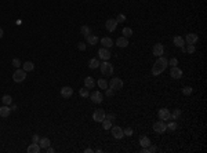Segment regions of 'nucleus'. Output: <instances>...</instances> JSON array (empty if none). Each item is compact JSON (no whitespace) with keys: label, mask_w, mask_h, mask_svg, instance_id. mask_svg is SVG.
<instances>
[{"label":"nucleus","mask_w":207,"mask_h":153,"mask_svg":"<svg viewBox=\"0 0 207 153\" xmlns=\"http://www.w3.org/2000/svg\"><path fill=\"white\" fill-rule=\"evenodd\" d=\"M167 65H168V61H167L166 58L157 57L155 65H153V68H152V74H153V76H159V74H161L164 70H166Z\"/></svg>","instance_id":"obj_1"},{"label":"nucleus","mask_w":207,"mask_h":153,"mask_svg":"<svg viewBox=\"0 0 207 153\" xmlns=\"http://www.w3.org/2000/svg\"><path fill=\"white\" fill-rule=\"evenodd\" d=\"M99 69H101V73L104 76H112L113 74V66L108 61H104L102 63H99Z\"/></svg>","instance_id":"obj_2"},{"label":"nucleus","mask_w":207,"mask_h":153,"mask_svg":"<svg viewBox=\"0 0 207 153\" xmlns=\"http://www.w3.org/2000/svg\"><path fill=\"white\" fill-rule=\"evenodd\" d=\"M25 79H26V72H25L23 69L18 68L17 70L12 73V80H14L15 83H22Z\"/></svg>","instance_id":"obj_3"},{"label":"nucleus","mask_w":207,"mask_h":153,"mask_svg":"<svg viewBox=\"0 0 207 153\" xmlns=\"http://www.w3.org/2000/svg\"><path fill=\"white\" fill-rule=\"evenodd\" d=\"M110 134H112V136L116 138V139H121V138L124 136V131H123V128L119 127V125H112V127H110Z\"/></svg>","instance_id":"obj_4"},{"label":"nucleus","mask_w":207,"mask_h":153,"mask_svg":"<svg viewBox=\"0 0 207 153\" xmlns=\"http://www.w3.org/2000/svg\"><path fill=\"white\" fill-rule=\"evenodd\" d=\"M109 84V87L110 88H113L115 91H119V90H121L123 88V80L121 79H119V77H113V79H110V81L108 83Z\"/></svg>","instance_id":"obj_5"},{"label":"nucleus","mask_w":207,"mask_h":153,"mask_svg":"<svg viewBox=\"0 0 207 153\" xmlns=\"http://www.w3.org/2000/svg\"><path fill=\"white\" fill-rule=\"evenodd\" d=\"M90 98H91V101L94 102V103H101V102L104 101V95L99 90L90 92Z\"/></svg>","instance_id":"obj_6"},{"label":"nucleus","mask_w":207,"mask_h":153,"mask_svg":"<svg viewBox=\"0 0 207 153\" xmlns=\"http://www.w3.org/2000/svg\"><path fill=\"white\" fill-rule=\"evenodd\" d=\"M157 117H159V120H161V121H168V120H170V110L166 108L159 109Z\"/></svg>","instance_id":"obj_7"},{"label":"nucleus","mask_w":207,"mask_h":153,"mask_svg":"<svg viewBox=\"0 0 207 153\" xmlns=\"http://www.w3.org/2000/svg\"><path fill=\"white\" fill-rule=\"evenodd\" d=\"M167 127H166V123L164 121H156L155 124H153V131L157 132V134H163V132H166Z\"/></svg>","instance_id":"obj_8"},{"label":"nucleus","mask_w":207,"mask_h":153,"mask_svg":"<svg viewBox=\"0 0 207 153\" xmlns=\"http://www.w3.org/2000/svg\"><path fill=\"white\" fill-rule=\"evenodd\" d=\"M98 55H99V58H101L102 61H109L110 59V50L109 48L102 47V48L98 50Z\"/></svg>","instance_id":"obj_9"},{"label":"nucleus","mask_w":207,"mask_h":153,"mask_svg":"<svg viewBox=\"0 0 207 153\" xmlns=\"http://www.w3.org/2000/svg\"><path fill=\"white\" fill-rule=\"evenodd\" d=\"M105 110H102V109H97L94 113H92V120L94 121H97V123H101L104 119H105Z\"/></svg>","instance_id":"obj_10"},{"label":"nucleus","mask_w":207,"mask_h":153,"mask_svg":"<svg viewBox=\"0 0 207 153\" xmlns=\"http://www.w3.org/2000/svg\"><path fill=\"white\" fill-rule=\"evenodd\" d=\"M185 44H196L199 41V36L196 33H188L185 36Z\"/></svg>","instance_id":"obj_11"},{"label":"nucleus","mask_w":207,"mask_h":153,"mask_svg":"<svg viewBox=\"0 0 207 153\" xmlns=\"http://www.w3.org/2000/svg\"><path fill=\"white\" fill-rule=\"evenodd\" d=\"M170 76L173 79H181L182 77V70L178 68V66H171L170 69Z\"/></svg>","instance_id":"obj_12"},{"label":"nucleus","mask_w":207,"mask_h":153,"mask_svg":"<svg viewBox=\"0 0 207 153\" xmlns=\"http://www.w3.org/2000/svg\"><path fill=\"white\" fill-rule=\"evenodd\" d=\"M105 28H106V30H108V32H113V30L117 28V22H116V19H113V18H109V19L105 22Z\"/></svg>","instance_id":"obj_13"},{"label":"nucleus","mask_w":207,"mask_h":153,"mask_svg":"<svg viewBox=\"0 0 207 153\" xmlns=\"http://www.w3.org/2000/svg\"><path fill=\"white\" fill-rule=\"evenodd\" d=\"M61 95H62V98H70V96L73 95V88L72 87H69V85H65V87H62L61 88Z\"/></svg>","instance_id":"obj_14"},{"label":"nucleus","mask_w":207,"mask_h":153,"mask_svg":"<svg viewBox=\"0 0 207 153\" xmlns=\"http://www.w3.org/2000/svg\"><path fill=\"white\" fill-rule=\"evenodd\" d=\"M152 52H153V55H156V57H161V55H163V52H164V47H163V44H161V43L155 44L153 45Z\"/></svg>","instance_id":"obj_15"},{"label":"nucleus","mask_w":207,"mask_h":153,"mask_svg":"<svg viewBox=\"0 0 207 153\" xmlns=\"http://www.w3.org/2000/svg\"><path fill=\"white\" fill-rule=\"evenodd\" d=\"M10 113H11V108H8V105H4V106L0 108V117L6 119V117L10 116Z\"/></svg>","instance_id":"obj_16"},{"label":"nucleus","mask_w":207,"mask_h":153,"mask_svg":"<svg viewBox=\"0 0 207 153\" xmlns=\"http://www.w3.org/2000/svg\"><path fill=\"white\" fill-rule=\"evenodd\" d=\"M101 44H102V47H105V48H112L113 40L110 39V37H108V36H105V37L101 39Z\"/></svg>","instance_id":"obj_17"},{"label":"nucleus","mask_w":207,"mask_h":153,"mask_svg":"<svg viewBox=\"0 0 207 153\" xmlns=\"http://www.w3.org/2000/svg\"><path fill=\"white\" fill-rule=\"evenodd\" d=\"M50 145H51V141H50L48 138H40V141H39V146H40L41 150H46Z\"/></svg>","instance_id":"obj_18"},{"label":"nucleus","mask_w":207,"mask_h":153,"mask_svg":"<svg viewBox=\"0 0 207 153\" xmlns=\"http://www.w3.org/2000/svg\"><path fill=\"white\" fill-rule=\"evenodd\" d=\"M40 150L41 149H40V146H39V143H33V142H32V143L28 146V149H26V152L28 153H39Z\"/></svg>","instance_id":"obj_19"},{"label":"nucleus","mask_w":207,"mask_h":153,"mask_svg":"<svg viewBox=\"0 0 207 153\" xmlns=\"http://www.w3.org/2000/svg\"><path fill=\"white\" fill-rule=\"evenodd\" d=\"M116 45H117V47H120V48L127 47V45H128V40H127V37H124V36L119 37V39L116 40Z\"/></svg>","instance_id":"obj_20"},{"label":"nucleus","mask_w":207,"mask_h":153,"mask_svg":"<svg viewBox=\"0 0 207 153\" xmlns=\"http://www.w3.org/2000/svg\"><path fill=\"white\" fill-rule=\"evenodd\" d=\"M86 40H87V43H88L90 45H95L98 41H99V39H98L95 34H92V33H90L88 36H86Z\"/></svg>","instance_id":"obj_21"},{"label":"nucleus","mask_w":207,"mask_h":153,"mask_svg":"<svg viewBox=\"0 0 207 153\" xmlns=\"http://www.w3.org/2000/svg\"><path fill=\"white\" fill-rule=\"evenodd\" d=\"M173 41H174V44L177 45L178 48H182V47H185V40H184V37H181V36H175Z\"/></svg>","instance_id":"obj_22"},{"label":"nucleus","mask_w":207,"mask_h":153,"mask_svg":"<svg viewBox=\"0 0 207 153\" xmlns=\"http://www.w3.org/2000/svg\"><path fill=\"white\" fill-rule=\"evenodd\" d=\"M95 84H97V83H95V80L92 79V77H90V76L84 79V87H87V88H94Z\"/></svg>","instance_id":"obj_23"},{"label":"nucleus","mask_w":207,"mask_h":153,"mask_svg":"<svg viewBox=\"0 0 207 153\" xmlns=\"http://www.w3.org/2000/svg\"><path fill=\"white\" fill-rule=\"evenodd\" d=\"M181 109H175V110H173V113L170 112V120H174V121H177V120L181 117Z\"/></svg>","instance_id":"obj_24"},{"label":"nucleus","mask_w":207,"mask_h":153,"mask_svg":"<svg viewBox=\"0 0 207 153\" xmlns=\"http://www.w3.org/2000/svg\"><path fill=\"white\" fill-rule=\"evenodd\" d=\"M88 68L90 69L99 68V59H98V58H91V59L88 61Z\"/></svg>","instance_id":"obj_25"},{"label":"nucleus","mask_w":207,"mask_h":153,"mask_svg":"<svg viewBox=\"0 0 207 153\" xmlns=\"http://www.w3.org/2000/svg\"><path fill=\"white\" fill-rule=\"evenodd\" d=\"M22 69L25 70V72H32L34 69V65L33 62H30V61H26V62L22 63Z\"/></svg>","instance_id":"obj_26"},{"label":"nucleus","mask_w":207,"mask_h":153,"mask_svg":"<svg viewBox=\"0 0 207 153\" xmlns=\"http://www.w3.org/2000/svg\"><path fill=\"white\" fill-rule=\"evenodd\" d=\"M139 145L142 147H148L150 145V139L148 136H141V138H139Z\"/></svg>","instance_id":"obj_27"},{"label":"nucleus","mask_w":207,"mask_h":153,"mask_svg":"<svg viewBox=\"0 0 207 153\" xmlns=\"http://www.w3.org/2000/svg\"><path fill=\"white\" fill-rule=\"evenodd\" d=\"M80 33L86 37V36H88V34L91 33V28H90V26H87V25H83V26L80 28Z\"/></svg>","instance_id":"obj_28"},{"label":"nucleus","mask_w":207,"mask_h":153,"mask_svg":"<svg viewBox=\"0 0 207 153\" xmlns=\"http://www.w3.org/2000/svg\"><path fill=\"white\" fill-rule=\"evenodd\" d=\"M97 84H98V87H99L101 90H105V88H108V87H109L108 81H106L105 79H99V80L97 81Z\"/></svg>","instance_id":"obj_29"},{"label":"nucleus","mask_w":207,"mask_h":153,"mask_svg":"<svg viewBox=\"0 0 207 153\" xmlns=\"http://www.w3.org/2000/svg\"><path fill=\"white\" fill-rule=\"evenodd\" d=\"M121 33H123V36L124 37H131L132 36V29L131 28H128V26H126V28H123V30H121Z\"/></svg>","instance_id":"obj_30"},{"label":"nucleus","mask_w":207,"mask_h":153,"mask_svg":"<svg viewBox=\"0 0 207 153\" xmlns=\"http://www.w3.org/2000/svg\"><path fill=\"white\" fill-rule=\"evenodd\" d=\"M79 94H80L81 98H88V96H90V88H87V87H84V88H80Z\"/></svg>","instance_id":"obj_31"},{"label":"nucleus","mask_w":207,"mask_h":153,"mask_svg":"<svg viewBox=\"0 0 207 153\" xmlns=\"http://www.w3.org/2000/svg\"><path fill=\"white\" fill-rule=\"evenodd\" d=\"M101 123H102L104 130H110V127H112V123H113V121H110L109 119H104Z\"/></svg>","instance_id":"obj_32"},{"label":"nucleus","mask_w":207,"mask_h":153,"mask_svg":"<svg viewBox=\"0 0 207 153\" xmlns=\"http://www.w3.org/2000/svg\"><path fill=\"white\" fill-rule=\"evenodd\" d=\"M1 101H3V103L4 105H11L12 103V98H11V95H3V98H1Z\"/></svg>","instance_id":"obj_33"},{"label":"nucleus","mask_w":207,"mask_h":153,"mask_svg":"<svg viewBox=\"0 0 207 153\" xmlns=\"http://www.w3.org/2000/svg\"><path fill=\"white\" fill-rule=\"evenodd\" d=\"M166 127H167V130L168 131H175L177 130V121L173 120V121H170L168 124H166Z\"/></svg>","instance_id":"obj_34"},{"label":"nucleus","mask_w":207,"mask_h":153,"mask_svg":"<svg viewBox=\"0 0 207 153\" xmlns=\"http://www.w3.org/2000/svg\"><path fill=\"white\" fill-rule=\"evenodd\" d=\"M195 51H196L195 44H188V47L185 48V52H188V54H193Z\"/></svg>","instance_id":"obj_35"},{"label":"nucleus","mask_w":207,"mask_h":153,"mask_svg":"<svg viewBox=\"0 0 207 153\" xmlns=\"http://www.w3.org/2000/svg\"><path fill=\"white\" fill-rule=\"evenodd\" d=\"M182 94H184V95H190V94H192V87L185 85L184 88H182Z\"/></svg>","instance_id":"obj_36"},{"label":"nucleus","mask_w":207,"mask_h":153,"mask_svg":"<svg viewBox=\"0 0 207 153\" xmlns=\"http://www.w3.org/2000/svg\"><path fill=\"white\" fill-rule=\"evenodd\" d=\"M116 22H117V23L126 22V15H124V14H119V15H117V18H116Z\"/></svg>","instance_id":"obj_37"},{"label":"nucleus","mask_w":207,"mask_h":153,"mask_svg":"<svg viewBox=\"0 0 207 153\" xmlns=\"http://www.w3.org/2000/svg\"><path fill=\"white\" fill-rule=\"evenodd\" d=\"M155 152H157V146L150 143L149 146H148V153H155Z\"/></svg>","instance_id":"obj_38"},{"label":"nucleus","mask_w":207,"mask_h":153,"mask_svg":"<svg viewBox=\"0 0 207 153\" xmlns=\"http://www.w3.org/2000/svg\"><path fill=\"white\" fill-rule=\"evenodd\" d=\"M11 63H12V66H15V68H19V66H21V61H19L18 58H14L11 61Z\"/></svg>","instance_id":"obj_39"},{"label":"nucleus","mask_w":207,"mask_h":153,"mask_svg":"<svg viewBox=\"0 0 207 153\" xmlns=\"http://www.w3.org/2000/svg\"><path fill=\"white\" fill-rule=\"evenodd\" d=\"M105 92H106V95L108 96L115 95V90H113V88H109V87H108V88H105Z\"/></svg>","instance_id":"obj_40"},{"label":"nucleus","mask_w":207,"mask_h":153,"mask_svg":"<svg viewBox=\"0 0 207 153\" xmlns=\"http://www.w3.org/2000/svg\"><path fill=\"white\" fill-rule=\"evenodd\" d=\"M168 65H170V66H177V65H178V59H177V58H171V59L168 61Z\"/></svg>","instance_id":"obj_41"},{"label":"nucleus","mask_w":207,"mask_h":153,"mask_svg":"<svg viewBox=\"0 0 207 153\" xmlns=\"http://www.w3.org/2000/svg\"><path fill=\"white\" fill-rule=\"evenodd\" d=\"M105 119H109L110 121H115V119H116V116L113 113H109V114H105Z\"/></svg>","instance_id":"obj_42"},{"label":"nucleus","mask_w":207,"mask_h":153,"mask_svg":"<svg viewBox=\"0 0 207 153\" xmlns=\"http://www.w3.org/2000/svg\"><path fill=\"white\" fill-rule=\"evenodd\" d=\"M39 141H40V136L37 135V134H34V135L32 136V142H33V143H39Z\"/></svg>","instance_id":"obj_43"},{"label":"nucleus","mask_w":207,"mask_h":153,"mask_svg":"<svg viewBox=\"0 0 207 153\" xmlns=\"http://www.w3.org/2000/svg\"><path fill=\"white\" fill-rule=\"evenodd\" d=\"M123 131H124V135H127V136H131L132 132H134L132 128H126V130H123Z\"/></svg>","instance_id":"obj_44"},{"label":"nucleus","mask_w":207,"mask_h":153,"mask_svg":"<svg viewBox=\"0 0 207 153\" xmlns=\"http://www.w3.org/2000/svg\"><path fill=\"white\" fill-rule=\"evenodd\" d=\"M77 48L80 51H84L86 50V43H77Z\"/></svg>","instance_id":"obj_45"},{"label":"nucleus","mask_w":207,"mask_h":153,"mask_svg":"<svg viewBox=\"0 0 207 153\" xmlns=\"http://www.w3.org/2000/svg\"><path fill=\"white\" fill-rule=\"evenodd\" d=\"M46 152H47V153H54V152H55V150H54V149H52L51 146H48V147H47V149H46Z\"/></svg>","instance_id":"obj_46"},{"label":"nucleus","mask_w":207,"mask_h":153,"mask_svg":"<svg viewBox=\"0 0 207 153\" xmlns=\"http://www.w3.org/2000/svg\"><path fill=\"white\" fill-rule=\"evenodd\" d=\"M141 153H148V147H142V149H141Z\"/></svg>","instance_id":"obj_47"},{"label":"nucleus","mask_w":207,"mask_h":153,"mask_svg":"<svg viewBox=\"0 0 207 153\" xmlns=\"http://www.w3.org/2000/svg\"><path fill=\"white\" fill-rule=\"evenodd\" d=\"M84 152H86V153H91V152H92V149H90V147H87V149L84 150Z\"/></svg>","instance_id":"obj_48"},{"label":"nucleus","mask_w":207,"mask_h":153,"mask_svg":"<svg viewBox=\"0 0 207 153\" xmlns=\"http://www.w3.org/2000/svg\"><path fill=\"white\" fill-rule=\"evenodd\" d=\"M3 34H4V32H3V29L0 28V39H1V37H3Z\"/></svg>","instance_id":"obj_49"}]
</instances>
